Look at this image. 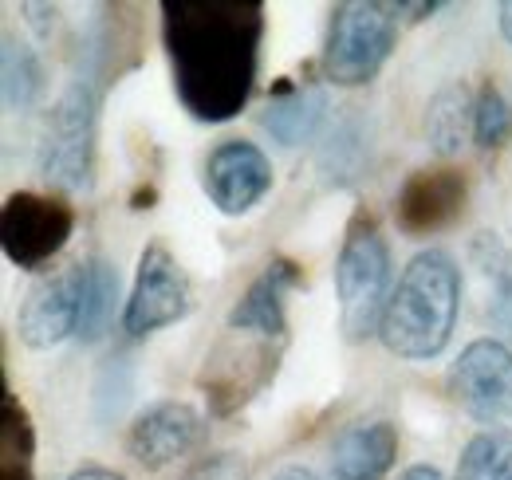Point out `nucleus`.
I'll use <instances>...</instances> for the list:
<instances>
[{
	"instance_id": "obj_15",
	"label": "nucleus",
	"mask_w": 512,
	"mask_h": 480,
	"mask_svg": "<svg viewBox=\"0 0 512 480\" xmlns=\"http://www.w3.org/2000/svg\"><path fill=\"white\" fill-rule=\"evenodd\" d=\"M398 457V429L390 421L347 425L331 445V480H383Z\"/></svg>"
},
{
	"instance_id": "obj_11",
	"label": "nucleus",
	"mask_w": 512,
	"mask_h": 480,
	"mask_svg": "<svg viewBox=\"0 0 512 480\" xmlns=\"http://www.w3.org/2000/svg\"><path fill=\"white\" fill-rule=\"evenodd\" d=\"M465 197H469V185H465L461 170H453V166L418 170L398 189L394 221L406 237H434L461 217Z\"/></svg>"
},
{
	"instance_id": "obj_4",
	"label": "nucleus",
	"mask_w": 512,
	"mask_h": 480,
	"mask_svg": "<svg viewBox=\"0 0 512 480\" xmlns=\"http://www.w3.org/2000/svg\"><path fill=\"white\" fill-rule=\"evenodd\" d=\"M398 32V4L351 0L331 8L323 40V75L335 87H363L379 75Z\"/></svg>"
},
{
	"instance_id": "obj_18",
	"label": "nucleus",
	"mask_w": 512,
	"mask_h": 480,
	"mask_svg": "<svg viewBox=\"0 0 512 480\" xmlns=\"http://www.w3.org/2000/svg\"><path fill=\"white\" fill-rule=\"evenodd\" d=\"M473 111H477V99L461 83H449L430 99V107H426V138H430L434 154L453 158L465 146V138L473 134Z\"/></svg>"
},
{
	"instance_id": "obj_27",
	"label": "nucleus",
	"mask_w": 512,
	"mask_h": 480,
	"mask_svg": "<svg viewBox=\"0 0 512 480\" xmlns=\"http://www.w3.org/2000/svg\"><path fill=\"white\" fill-rule=\"evenodd\" d=\"M398 480H446V477H442V469H434V465H414V469H406Z\"/></svg>"
},
{
	"instance_id": "obj_2",
	"label": "nucleus",
	"mask_w": 512,
	"mask_h": 480,
	"mask_svg": "<svg viewBox=\"0 0 512 480\" xmlns=\"http://www.w3.org/2000/svg\"><path fill=\"white\" fill-rule=\"evenodd\" d=\"M461 311V272L446 248L418 252L390 292L379 339L398 359H438L453 339Z\"/></svg>"
},
{
	"instance_id": "obj_24",
	"label": "nucleus",
	"mask_w": 512,
	"mask_h": 480,
	"mask_svg": "<svg viewBox=\"0 0 512 480\" xmlns=\"http://www.w3.org/2000/svg\"><path fill=\"white\" fill-rule=\"evenodd\" d=\"M182 480H249V469L233 453H213V457H201L193 469H186Z\"/></svg>"
},
{
	"instance_id": "obj_10",
	"label": "nucleus",
	"mask_w": 512,
	"mask_h": 480,
	"mask_svg": "<svg viewBox=\"0 0 512 480\" xmlns=\"http://www.w3.org/2000/svg\"><path fill=\"white\" fill-rule=\"evenodd\" d=\"M268 189H272V162L256 142L229 138L205 158V193L225 217L249 213Z\"/></svg>"
},
{
	"instance_id": "obj_23",
	"label": "nucleus",
	"mask_w": 512,
	"mask_h": 480,
	"mask_svg": "<svg viewBox=\"0 0 512 480\" xmlns=\"http://www.w3.org/2000/svg\"><path fill=\"white\" fill-rule=\"evenodd\" d=\"M32 449H36L32 418H28V410L16 402V394L4 390V398H0V457H8V461H28Z\"/></svg>"
},
{
	"instance_id": "obj_28",
	"label": "nucleus",
	"mask_w": 512,
	"mask_h": 480,
	"mask_svg": "<svg viewBox=\"0 0 512 480\" xmlns=\"http://www.w3.org/2000/svg\"><path fill=\"white\" fill-rule=\"evenodd\" d=\"M272 480H320L312 469H304V465H288V469H280Z\"/></svg>"
},
{
	"instance_id": "obj_16",
	"label": "nucleus",
	"mask_w": 512,
	"mask_h": 480,
	"mask_svg": "<svg viewBox=\"0 0 512 480\" xmlns=\"http://www.w3.org/2000/svg\"><path fill=\"white\" fill-rule=\"evenodd\" d=\"M323 115H327V95L316 83H292L280 79L272 87V99L260 115V126L280 142V146H300L320 130Z\"/></svg>"
},
{
	"instance_id": "obj_26",
	"label": "nucleus",
	"mask_w": 512,
	"mask_h": 480,
	"mask_svg": "<svg viewBox=\"0 0 512 480\" xmlns=\"http://www.w3.org/2000/svg\"><path fill=\"white\" fill-rule=\"evenodd\" d=\"M0 480H32V469H28V461H8V457H0Z\"/></svg>"
},
{
	"instance_id": "obj_5",
	"label": "nucleus",
	"mask_w": 512,
	"mask_h": 480,
	"mask_svg": "<svg viewBox=\"0 0 512 480\" xmlns=\"http://www.w3.org/2000/svg\"><path fill=\"white\" fill-rule=\"evenodd\" d=\"M99 150V91L91 79H75L56 99L44 142H40V174L60 189H91Z\"/></svg>"
},
{
	"instance_id": "obj_29",
	"label": "nucleus",
	"mask_w": 512,
	"mask_h": 480,
	"mask_svg": "<svg viewBox=\"0 0 512 480\" xmlns=\"http://www.w3.org/2000/svg\"><path fill=\"white\" fill-rule=\"evenodd\" d=\"M501 36L512 44V0H505V4H501Z\"/></svg>"
},
{
	"instance_id": "obj_8",
	"label": "nucleus",
	"mask_w": 512,
	"mask_h": 480,
	"mask_svg": "<svg viewBox=\"0 0 512 480\" xmlns=\"http://www.w3.org/2000/svg\"><path fill=\"white\" fill-rule=\"evenodd\" d=\"M241 339L245 343H237V335L229 331V339L205 359V370L197 378L209 398V410L217 418L241 410L253 394H260L276 378V362H280L284 343H268V339L253 343V335H241Z\"/></svg>"
},
{
	"instance_id": "obj_17",
	"label": "nucleus",
	"mask_w": 512,
	"mask_h": 480,
	"mask_svg": "<svg viewBox=\"0 0 512 480\" xmlns=\"http://www.w3.org/2000/svg\"><path fill=\"white\" fill-rule=\"evenodd\" d=\"M79 276V339L95 343L103 339V331L115 319V303H119V272L107 256H87L75 264Z\"/></svg>"
},
{
	"instance_id": "obj_22",
	"label": "nucleus",
	"mask_w": 512,
	"mask_h": 480,
	"mask_svg": "<svg viewBox=\"0 0 512 480\" xmlns=\"http://www.w3.org/2000/svg\"><path fill=\"white\" fill-rule=\"evenodd\" d=\"M512 134V103L505 99V91L497 83H485L477 91V111H473V138L481 150H497L505 146V138Z\"/></svg>"
},
{
	"instance_id": "obj_3",
	"label": "nucleus",
	"mask_w": 512,
	"mask_h": 480,
	"mask_svg": "<svg viewBox=\"0 0 512 480\" xmlns=\"http://www.w3.org/2000/svg\"><path fill=\"white\" fill-rule=\"evenodd\" d=\"M339 327L347 343H363L383 327L390 303V244L371 213H355L335 260Z\"/></svg>"
},
{
	"instance_id": "obj_1",
	"label": "nucleus",
	"mask_w": 512,
	"mask_h": 480,
	"mask_svg": "<svg viewBox=\"0 0 512 480\" xmlns=\"http://www.w3.org/2000/svg\"><path fill=\"white\" fill-rule=\"evenodd\" d=\"M264 4L162 0V44L178 103L197 122H229L249 103L260 71Z\"/></svg>"
},
{
	"instance_id": "obj_21",
	"label": "nucleus",
	"mask_w": 512,
	"mask_h": 480,
	"mask_svg": "<svg viewBox=\"0 0 512 480\" xmlns=\"http://www.w3.org/2000/svg\"><path fill=\"white\" fill-rule=\"evenodd\" d=\"M457 480H512V429H481L457 461Z\"/></svg>"
},
{
	"instance_id": "obj_7",
	"label": "nucleus",
	"mask_w": 512,
	"mask_h": 480,
	"mask_svg": "<svg viewBox=\"0 0 512 480\" xmlns=\"http://www.w3.org/2000/svg\"><path fill=\"white\" fill-rule=\"evenodd\" d=\"M193 307V288L186 268L170 256L166 244H146L138 256V272H134V288L123 307V327L127 335H154L178 319H186Z\"/></svg>"
},
{
	"instance_id": "obj_25",
	"label": "nucleus",
	"mask_w": 512,
	"mask_h": 480,
	"mask_svg": "<svg viewBox=\"0 0 512 480\" xmlns=\"http://www.w3.org/2000/svg\"><path fill=\"white\" fill-rule=\"evenodd\" d=\"M67 480H127V477L115 473V469H103V465H87V469H75Z\"/></svg>"
},
{
	"instance_id": "obj_12",
	"label": "nucleus",
	"mask_w": 512,
	"mask_h": 480,
	"mask_svg": "<svg viewBox=\"0 0 512 480\" xmlns=\"http://www.w3.org/2000/svg\"><path fill=\"white\" fill-rule=\"evenodd\" d=\"M16 331L32 351H52L79 331V276L75 264L40 276L16 311Z\"/></svg>"
},
{
	"instance_id": "obj_14",
	"label": "nucleus",
	"mask_w": 512,
	"mask_h": 480,
	"mask_svg": "<svg viewBox=\"0 0 512 480\" xmlns=\"http://www.w3.org/2000/svg\"><path fill=\"white\" fill-rule=\"evenodd\" d=\"M304 284V272L296 260L288 256H272L264 264V272L245 288V296L233 303L229 311V331L237 335H253V339H268V343H284L288 339V311H284V296L292 288Z\"/></svg>"
},
{
	"instance_id": "obj_20",
	"label": "nucleus",
	"mask_w": 512,
	"mask_h": 480,
	"mask_svg": "<svg viewBox=\"0 0 512 480\" xmlns=\"http://www.w3.org/2000/svg\"><path fill=\"white\" fill-rule=\"evenodd\" d=\"M44 91V63L28 40L4 36V111L20 115L28 111Z\"/></svg>"
},
{
	"instance_id": "obj_9",
	"label": "nucleus",
	"mask_w": 512,
	"mask_h": 480,
	"mask_svg": "<svg viewBox=\"0 0 512 480\" xmlns=\"http://www.w3.org/2000/svg\"><path fill=\"white\" fill-rule=\"evenodd\" d=\"M453 402L477 421H512V351L501 339H473L449 370Z\"/></svg>"
},
{
	"instance_id": "obj_13",
	"label": "nucleus",
	"mask_w": 512,
	"mask_h": 480,
	"mask_svg": "<svg viewBox=\"0 0 512 480\" xmlns=\"http://www.w3.org/2000/svg\"><path fill=\"white\" fill-rule=\"evenodd\" d=\"M205 418L190 402H154L127 429V453L142 469H166L201 445Z\"/></svg>"
},
{
	"instance_id": "obj_6",
	"label": "nucleus",
	"mask_w": 512,
	"mask_h": 480,
	"mask_svg": "<svg viewBox=\"0 0 512 480\" xmlns=\"http://www.w3.org/2000/svg\"><path fill=\"white\" fill-rule=\"evenodd\" d=\"M75 233V209L64 197L20 189L0 209V244L16 268H44Z\"/></svg>"
},
{
	"instance_id": "obj_19",
	"label": "nucleus",
	"mask_w": 512,
	"mask_h": 480,
	"mask_svg": "<svg viewBox=\"0 0 512 480\" xmlns=\"http://www.w3.org/2000/svg\"><path fill=\"white\" fill-rule=\"evenodd\" d=\"M473 264L481 268V280L489 284V319L497 331L512 339V248L497 233H481L473 240Z\"/></svg>"
}]
</instances>
